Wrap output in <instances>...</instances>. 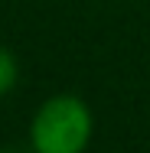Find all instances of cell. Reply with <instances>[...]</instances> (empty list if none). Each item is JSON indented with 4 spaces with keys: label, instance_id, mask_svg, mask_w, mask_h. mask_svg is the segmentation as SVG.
I'll return each mask as SVG.
<instances>
[{
    "label": "cell",
    "instance_id": "6da1fadb",
    "mask_svg": "<svg viewBox=\"0 0 150 153\" xmlns=\"http://www.w3.org/2000/svg\"><path fill=\"white\" fill-rule=\"evenodd\" d=\"M33 150L36 153H82L91 137V111L75 94L49 98L33 117Z\"/></svg>",
    "mask_w": 150,
    "mask_h": 153
},
{
    "label": "cell",
    "instance_id": "7a4b0ae2",
    "mask_svg": "<svg viewBox=\"0 0 150 153\" xmlns=\"http://www.w3.org/2000/svg\"><path fill=\"white\" fill-rule=\"evenodd\" d=\"M13 85H16V59L7 49H0V98L10 91Z\"/></svg>",
    "mask_w": 150,
    "mask_h": 153
},
{
    "label": "cell",
    "instance_id": "3957f363",
    "mask_svg": "<svg viewBox=\"0 0 150 153\" xmlns=\"http://www.w3.org/2000/svg\"><path fill=\"white\" fill-rule=\"evenodd\" d=\"M0 153H7V150H0Z\"/></svg>",
    "mask_w": 150,
    "mask_h": 153
}]
</instances>
